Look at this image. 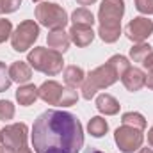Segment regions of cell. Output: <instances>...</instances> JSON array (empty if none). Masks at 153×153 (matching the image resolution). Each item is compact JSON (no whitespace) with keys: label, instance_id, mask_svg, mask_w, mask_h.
<instances>
[{"label":"cell","instance_id":"obj_1","mask_svg":"<svg viewBox=\"0 0 153 153\" xmlns=\"http://www.w3.org/2000/svg\"><path fill=\"white\" fill-rule=\"evenodd\" d=\"M84 144L82 125L66 111H46L32 126V148L36 153H78Z\"/></svg>","mask_w":153,"mask_h":153},{"label":"cell","instance_id":"obj_2","mask_svg":"<svg viewBox=\"0 0 153 153\" xmlns=\"http://www.w3.org/2000/svg\"><path fill=\"white\" fill-rule=\"evenodd\" d=\"M125 13L123 0H103L100 5V38L105 43H114L121 34L119 20Z\"/></svg>","mask_w":153,"mask_h":153},{"label":"cell","instance_id":"obj_3","mask_svg":"<svg viewBox=\"0 0 153 153\" xmlns=\"http://www.w3.org/2000/svg\"><path fill=\"white\" fill-rule=\"evenodd\" d=\"M117 78H119L117 71H116L109 62H107L105 66H100V68L93 70V71L87 75V78L84 80V84H82V96H84L85 100H91V98L96 94L98 89L112 85Z\"/></svg>","mask_w":153,"mask_h":153},{"label":"cell","instance_id":"obj_4","mask_svg":"<svg viewBox=\"0 0 153 153\" xmlns=\"http://www.w3.org/2000/svg\"><path fill=\"white\" fill-rule=\"evenodd\" d=\"M29 62L34 66V70L46 75H57L62 70V55L53 48H34L29 53Z\"/></svg>","mask_w":153,"mask_h":153},{"label":"cell","instance_id":"obj_5","mask_svg":"<svg viewBox=\"0 0 153 153\" xmlns=\"http://www.w3.org/2000/svg\"><path fill=\"white\" fill-rule=\"evenodd\" d=\"M27 126L23 123H14L2 130L4 153H32L27 148Z\"/></svg>","mask_w":153,"mask_h":153},{"label":"cell","instance_id":"obj_6","mask_svg":"<svg viewBox=\"0 0 153 153\" xmlns=\"http://www.w3.org/2000/svg\"><path fill=\"white\" fill-rule=\"evenodd\" d=\"M36 18L39 20L41 25H45L48 29H53V30L64 29V25L68 23L66 11L61 5L48 4V2H43V4H39L36 7Z\"/></svg>","mask_w":153,"mask_h":153},{"label":"cell","instance_id":"obj_7","mask_svg":"<svg viewBox=\"0 0 153 153\" xmlns=\"http://www.w3.org/2000/svg\"><path fill=\"white\" fill-rule=\"evenodd\" d=\"M39 36V27L32 22V20H27L23 23L18 25V29L14 30V34L11 36V43H13V48L16 52H25L29 50L34 41Z\"/></svg>","mask_w":153,"mask_h":153},{"label":"cell","instance_id":"obj_8","mask_svg":"<svg viewBox=\"0 0 153 153\" xmlns=\"http://www.w3.org/2000/svg\"><path fill=\"white\" fill-rule=\"evenodd\" d=\"M143 139L144 137L139 128L123 125L121 128L116 130V143H117L119 150L125 153H134L135 150H139L143 144Z\"/></svg>","mask_w":153,"mask_h":153},{"label":"cell","instance_id":"obj_9","mask_svg":"<svg viewBox=\"0 0 153 153\" xmlns=\"http://www.w3.org/2000/svg\"><path fill=\"white\" fill-rule=\"evenodd\" d=\"M153 32V22L148 18H134L128 25H126V36L135 41V43H143L146 38H150Z\"/></svg>","mask_w":153,"mask_h":153},{"label":"cell","instance_id":"obj_10","mask_svg":"<svg viewBox=\"0 0 153 153\" xmlns=\"http://www.w3.org/2000/svg\"><path fill=\"white\" fill-rule=\"evenodd\" d=\"M38 91H39V98L41 100H45L50 105H59L61 98H62V93H64V87L61 84L53 82V80H48V82H45L39 87Z\"/></svg>","mask_w":153,"mask_h":153},{"label":"cell","instance_id":"obj_11","mask_svg":"<svg viewBox=\"0 0 153 153\" xmlns=\"http://www.w3.org/2000/svg\"><path fill=\"white\" fill-rule=\"evenodd\" d=\"M121 80H123V84H125V87L128 89V91H139L143 85H146V75L139 70V68H128L123 75H121Z\"/></svg>","mask_w":153,"mask_h":153},{"label":"cell","instance_id":"obj_12","mask_svg":"<svg viewBox=\"0 0 153 153\" xmlns=\"http://www.w3.org/2000/svg\"><path fill=\"white\" fill-rule=\"evenodd\" d=\"M94 38V32L91 27H80V25H73L70 30V39L75 43L76 46H87Z\"/></svg>","mask_w":153,"mask_h":153},{"label":"cell","instance_id":"obj_13","mask_svg":"<svg viewBox=\"0 0 153 153\" xmlns=\"http://www.w3.org/2000/svg\"><path fill=\"white\" fill-rule=\"evenodd\" d=\"M9 76H11V80H14V82H18V84H25V82H29L30 76H32L30 66H29L27 62L18 61V62H14V64L9 68Z\"/></svg>","mask_w":153,"mask_h":153},{"label":"cell","instance_id":"obj_14","mask_svg":"<svg viewBox=\"0 0 153 153\" xmlns=\"http://www.w3.org/2000/svg\"><path fill=\"white\" fill-rule=\"evenodd\" d=\"M70 41H71V39H70V34H66L62 29L53 30V32L48 34V46L53 48V50H57V52H64V50H68Z\"/></svg>","mask_w":153,"mask_h":153},{"label":"cell","instance_id":"obj_15","mask_svg":"<svg viewBox=\"0 0 153 153\" xmlns=\"http://www.w3.org/2000/svg\"><path fill=\"white\" fill-rule=\"evenodd\" d=\"M96 107H98L100 112H103L105 116H112V114H117L119 112L117 100H116L114 96H111V94H105V93L96 98Z\"/></svg>","mask_w":153,"mask_h":153},{"label":"cell","instance_id":"obj_16","mask_svg":"<svg viewBox=\"0 0 153 153\" xmlns=\"http://www.w3.org/2000/svg\"><path fill=\"white\" fill-rule=\"evenodd\" d=\"M39 96V91L34 87V85H23L18 89L16 93V98L20 102V105H30L36 102V98Z\"/></svg>","mask_w":153,"mask_h":153},{"label":"cell","instance_id":"obj_17","mask_svg":"<svg viewBox=\"0 0 153 153\" xmlns=\"http://www.w3.org/2000/svg\"><path fill=\"white\" fill-rule=\"evenodd\" d=\"M64 82L70 87H76L80 84H84V71L78 66H68L64 70Z\"/></svg>","mask_w":153,"mask_h":153},{"label":"cell","instance_id":"obj_18","mask_svg":"<svg viewBox=\"0 0 153 153\" xmlns=\"http://www.w3.org/2000/svg\"><path fill=\"white\" fill-rule=\"evenodd\" d=\"M73 25H80V27H93L94 23V16L89 9L82 7V9H76L73 13Z\"/></svg>","mask_w":153,"mask_h":153},{"label":"cell","instance_id":"obj_19","mask_svg":"<svg viewBox=\"0 0 153 153\" xmlns=\"http://www.w3.org/2000/svg\"><path fill=\"white\" fill-rule=\"evenodd\" d=\"M87 130H89V134H91L93 137H102V135H105V134H107L109 125H107V121H105L103 117L96 116V117H93V119L89 121Z\"/></svg>","mask_w":153,"mask_h":153},{"label":"cell","instance_id":"obj_20","mask_svg":"<svg viewBox=\"0 0 153 153\" xmlns=\"http://www.w3.org/2000/svg\"><path fill=\"white\" fill-rule=\"evenodd\" d=\"M123 125H128V126L144 130L146 128V119L141 114H137V112H126V114H123Z\"/></svg>","mask_w":153,"mask_h":153},{"label":"cell","instance_id":"obj_21","mask_svg":"<svg viewBox=\"0 0 153 153\" xmlns=\"http://www.w3.org/2000/svg\"><path fill=\"white\" fill-rule=\"evenodd\" d=\"M152 46L150 45H144V43H139V45H135L132 50H130V57L135 61V62H143L150 53H152Z\"/></svg>","mask_w":153,"mask_h":153},{"label":"cell","instance_id":"obj_22","mask_svg":"<svg viewBox=\"0 0 153 153\" xmlns=\"http://www.w3.org/2000/svg\"><path fill=\"white\" fill-rule=\"evenodd\" d=\"M14 116V105L11 102H5V100H0V119L2 121H7Z\"/></svg>","mask_w":153,"mask_h":153},{"label":"cell","instance_id":"obj_23","mask_svg":"<svg viewBox=\"0 0 153 153\" xmlns=\"http://www.w3.org/2000/svg\"><path fill=\"white\" fill-rule=\"evenodd\" d=\"M11 85V76H9V70L4 62H0V93L5 91Z\"/></svg>","mask_w":153,"mask_h":153},{"label":"cell","instance_id":"obj_24","mask_svg":"<svg viewBox=\"0 0 153 153\" xmlns=\"http://www.w3.org/2000/svg\"><path fill=\"white\" fill-rule=\"evenodd\" d=\"M76 100H78L76 91H73V89H64V93H62V98H61V103H59V105H73Z\"/></svg>","mask_w":153,"mask_h":153},{"label":"cell","instance_id":"obj_25","mask_svg":"<svg viewBox=\"0 0 153 153\" xmlns=\"http://www.w3.org/2000/svg\"><path fill=\"white\" fill-rule=\"evenodd\" d=\"M20 4H22V0H0V14L16 11Z\"/></svg>","mask_w":153,"mask_h":153},{"label":"cell","instance_id":"obj_26","mask_svg":"<svg viewBox=\"0 0 153 153\" xmlns=\"http://www.w3.org/2000/svg\"><path fill=\"white\" fill-rule=\"evenodd\" d=\"M135 7L141 13L153 14V0H135Z\"/></svg>","mask_w":153,"mask_h":153},{"label":"cell","instance_id":"obj_27","mask_svg":"<svg viewBox=\"0 0 153 153\" xmlns=\"http://www.w3.org/2000/svg\"><path fill=\"white\" fill-rule=\"evenodd\" d=\"M11 36V22L9 20H0V43Z\"/></svg>","mask_w":153,"mask_h":153},{"label":"cell","instance_id":"obj_28","mask_svg":"<svg viewBox=\"0 0 153 153\" xmlns=\"http://www.w3.org/2000/svg\"><path fill=\"white\" fill-rule=\"evenodd\" d=\"M143 66H144V68H148L150 71H153V52L146 57V59H144V61H143Z\"/></svg>","mask_w":153,"mask_h":153},{"label":"cell","instance_id":"obj_29","mask_svg":"<svg viewBox=\"0 0 153 153\" xmlns=\"http://www.w3.org/2000/svg\"><path fill=\"white\" fill-rule=\"evenodd\" d=\"M146 85H148L150 89H153V71H152L148 76H146Z\"/></svg>","mask_w":153,"mask_h":153},{"label":"cell","instance_id":"obj_30","mask_svg":"<svg viewBox=\"0 0 153 153\" xmlns=\"http://www.w3.org/2000/svg\"><path fill=\"white\" fill-rule=\"evenodd\" d=\"M80 5H91V4H94L96 0H76Z\"/></svg>","mask_w":153,"mask_h":153},{"label":"cell","instance_id":"obj_31","mask_svg":"<svg viewBox=\"0 0 153 153\" xmlns=\"http://www.w3.org/2000/svg\"><path fill=\"white\" fill-rule=\"evenodd\" d=\"M148 143H150V144L153 146V128L150 130V132H148Z\"/></svg>","mask_w":153,"mask_h":153},{"label":"cell","instance_id":"obj_32","mask_svg":"<svg viewBox=\"0 0 153 153\" xmlns=\"http://www.w3.org/2000/svg\"><path fill=\"white\" fill-rule=\"evenodd\" d=\"M85 153H102V152H100V150H96V148H87Z\"/></svg>","mask_w":153,"mask_h":153},{"label":"cell","instance_id":"obj_33","mask_svg":"<svg viewBox=\"0 0 153 153\" xmlns=\"http://www.w3.org/2000/svg\"><path fill=\"white\" fill-rule=\"evenodd\" d=\"M139 153H153V150H150V148H143Z\"/></svg>","mask_w":153,"mask_h":153},{"label":"cell","instance_id":"obj_34","mask_svg":"<svg viewBox=\"0 0 153 153\" xmlns=\"http://www.w3.org/2000/svg\"><path fill=\"white\" fill-rule=\"evenodd\" d=\"M0 143H2V134H0Z\"/></svg>","mask_w":153,"mask_h":153},{"label":"cell","instance_id":"obj_35","mask_svg":"<svg viewBox=\"0 0 153 153\" xmlns=\"http://www.w3.org/2000/svg\"><path fill=\"white\" fill-rule=\"evenodd\" d=\"M0 153H4V152H2V150H0Z\"/></svg>","mask_w":153,"mask_h":153},{"label":"cell","instance_id":"obj_36","mask_svg":"<svg viewBox=\"0 0 153 153\" xmlns=\"http://www.w3.org/2000/svg\"><path fill=\"white\" fill-rule=\"evenodd\" d=\"M34 2H38V0H34Z\"/></svg>","mask_w":153,"mask_h":153}]
</instances>
